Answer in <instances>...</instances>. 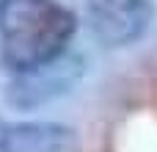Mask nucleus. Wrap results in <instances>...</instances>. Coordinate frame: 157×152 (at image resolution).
<instances>
[{
    "instance_id": "1",
    "label": "nucleus",
    "mask_w": 157,
    "mask_h": 152,
    "mask_svg": "<svg viewBox=\"0 0 157 152\" xmlns=\"http://www.w3.org/2000/svg\"><path fill=\"white\" fill-rule=\"evenodd\" d=\"M75 30V14L55 0H0V61L17 75L61 58Z\"/></svg>"
},
{
    "instance_id": "4",
    "label": "nucleus",
    "mask_w": 157,
    "mask_h": 152,
    "mask_svg": "<svg viewBox=\"0 0 157 152\" xmlns=\"http://www.w3.org/2000/svg\"><path fill=\"white\" fill-rule=\"evenodd\" d=\"M69 147L72 130L52 122L6 125L0 133V152H66Z\"/></svg>"
},
{
    "instance_id": "2",
    "label": "nucleus",
    "mask_w": 157,
    "mask_h": 152,
    "mask_svg": "<svg viewBox=\"0 0 157 152\" xmlns=\"http://www.w3.org/2000/svg\"><path fill=\"white\" fill-rule=\"evenodd\" d=\"M86 8L91 30L105 47L135 44L155 19L149 0H86Z\"/></svg>"
},
{
    "instance_id": "3",
    "label": "nucleus",
    "mask_w": 157,
    "mask_h": 152,
    "mask_svg": "<svg viewBox=\"0 0 157 152\" xmlns=\"http://www.w3.org/2000/svg\"><path fill=\"white\" fill-rule=\"evenodd\" d=\"M80 72V61L77 58H55L44 66L19 72L17 83L8 91V100L19 108H33L39 102H47L50 97L61 94Z\"/></svg>"
}]
</instances>
